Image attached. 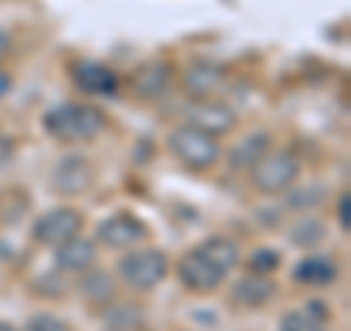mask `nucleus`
Segmentation results:
<instances>
[{
    "mask_svg": "<svg viewBox=\"0 0 351 331\" xmlns=\"http://www.w3.org/2000/svg\"><path fill=\"white\" fill-rule=\"evenodd\" d=\"M106 115L91 103H62L44 115V129L56 141L64 144H80V141H91L103 132Z\"/></svg>",
    "mask_w": 351,
    "mask_h": 331,
    "instance_id": "nucleus-1",
    "label": "nucleus"
},
{
    "mask_svg": "<svg viewBox=\"0 0 351 331\" xmlns=\"http://www.w3.org/2000/svg\"><path fill=\"white\" fill-rule=\"evenodd\" d=\"M167 255L161 249H132L117 261V273L123 284L138 293H149L167 279Z\"/></svg>",
    "mask_w": 351,
    "mask_h": 331,
    "instance_id": "nucleus-2",
    "label": "nucleus"
},
{
    "mask_svg": "<svg viewBox=\"0 0 351 331\" xmlns=\"http://www.w3.org/2000/svg\"><path fill=\"white\" fill-rule=\"evenodd\" d=\"M167 147H170L173 156L191 170H208V168H214L217 159H219L217 138L191 126V124L176 126L167 135Z\"/></svg>",
    "mask_w": 351,
    "mask_h": 331,
    "instance_id": "nucleus-3",
    "label": "nucleus"
},
{
    "mask_svg": "<svg viewBox=\"0 0 351 331\" xmlns=\"http://www.w3.org/2000/svg\"><path fill=\"white\" fill-rule=\"evenodd\" d=\"M299 173H302V164L293 152H269L258 168H252V185L267 196L287 194L299 182Z\"/></svg>",
    "mask_w": 351,
    "mask_h": 331,
    "instance_id": "nucleus-4",
    "label": "nucleus"
},
{
    "mask_svg": "<svg viewBox=\"0 0 351 331\" xmlns=\"http://www.w3.org/2000/svg\"><path fill=\"white\" fill-rule=\"evenodd\" d=\"M94 176L97 173H94L91 159L80 156V152H71V156L56 161V168L50 173V187H53V194H62V196H80L94 185Z\"/></svg>",
    "mask_w": 351,
    "mask_h": 331,
    "instance_id": "nucleus-5",
    "label": "nucleus"
},
{
    "mask_svg": "<svg viewBox=\"0 0 351 331\" xmlns=\"http://www.w3.org/2000/svg\"><path fill=\"white\" fill-rule=\"evenodd\" d=\"M147 238H149V226L126 212H117L97 226V244H103L106 249H129L144 244Z\"/></svg>",
    "mask_w": 351,
    "mask_h": 331,
    "instance_id": "nucleus-6",
    "label": "nucleus"
},
{
    "mask_svg": "<svg viewBox=\"0 0 351 331\" xmlns=\"http://www.w3.org/2000/svg\"><path fill=\"white\" fill-rule=\"evenodd\" d=\"M82 229V214L76 212V208H50V212H44L36 226H32V238L38 240L41 247H62L64 240H71L80 235Z\"/></svg>",
    "mask_w": 351,
    "mask_h": 331,
    "instance_id": "nucleus-7",
    "label": "nucleus"
},
{
    "mask_svg": "<svg viewBox=\"0 0 351 331\" xmlns=\"http://www.w3.org/2000/svg\"><path fill=\"white\" fill-rule=\"evenodd\" d=\"M176 273H179V282L184 284V290L202 293V296L205 293H214L219 284H223V279H226V275L219 273L208 258H202L196 249H191L188 255H182Z\"/></svg>",
    "mask_w": 351,
    "mask_h": 331,
    "instance_id": "nucleus-8",
    "label": "nucleus"
},
{
    "mask_svg": "<svg viewBox=\"0 0 351 331\" xmlns=\"http://www.w3.org/2000/svg\"><path fill=\"white\" fill-rule=\"evenodd\" d=\"M234 112L223 103H208V100H196L188 109V124L208 132V135H226V132L234 129Z\"/></svg>",
    "mask_w": 351,
    "mask_h": 331,
    "instance_id": "nucleus-9",
    "label": "nucleus"
},
{
    "mask_svg": "<svg viewBox=\"0 0 351 331\" xmlns=\"http://www.w3.org/2000/svg\"><path fill=\"white\" fill-rule=\"evenodd\" d=\"M97 261V244L91 238H71L62 247H56V267L64 273H88Z\"/></svg>",
    "mask_w": 351,
    "mask_h": 331,
    "instance_id": "nucleus-10",
    "label": "nucleus"
},
{
    "mask_svg": "<svg viewBox=\"0 0 351 331\" xmlns=\"http://www.w3.org/2000/svg\"><path fill=\"white\" fill-rule=\"evenodd\" d=\"M272 138L269 132H252L240 144H234V150L228 152V168L232 170H252L269 156Z\"/></svg>",
    "mask_w": 351,
    "mask_h": 331,
    "instance_id": "nucleus-11",
    "label": "nucleus"
},
{
    "mask_svg": "<svg viewBox=\"0 0 351 331\" xmlns=\"http://www.w3.org/2000/svg\"><path fill=\"white\" fill-rule=\"evenodd\" d=\"M226 73L219 65L214 62H193L188 71H184V91H188L193 100H205L208 94H214L219 85H223Z\"/></svg>",
    "mask_w": 351,
    "mask_h": 331,
    "instance_id": "nucleus-12",
    "label": "nucleus"
},
{
    "mask_svg": "<svg viewBox=\"0 0 351 331\" xmlns=\"http://www.w3.org/2000/svg\"><path fill=\"white\" fill-rule=\"evenodd\" d=\"M272 296H276V282L269 275H243L234 290H232V299L240 305V308H263Z\"/></svg>",
    "mask_w": 351,
    "mask_h": 331,
    "instance_id": "nucleus-13",
    "label": "nucleus"
},
{
    "mask_svg": "<svg viewBox=\"0 0 351 331\" xmlns=\"http://www.w3.org/2000/svg\"><path fill=\"white\" fill-rule=\"evenodd\" d=\"M73 80L85 94H114L117 91V73L112 68H106V65H100V62L76 65Z\"/></svg>",
    "mask_w": 351,
    "mask_h": 331,
    "instance_id": "nucleus-14",
    "label": "nucleus"
},
{
    "mask_svg": "<svg viewBox=\"0 0 351 331\" xmlns=\"http://www.w3.org/2000/svg\"><path fill=\"white\" fill-rule=\"evenodd\" d=\"M337 275H339L337 264L328 255H307L295 264V270H293V279L299 284H307V288H325Z\"/></svg>",
    "mask_w": 351,
    "mask_h": 331,
    "instance_id": "nucleus-15",
    "label": "nucleus"
},
{
    "mask_svg": "<svg viewBox=\"0 0 351 331\" xmlns=\"http://www.w3.org/2000/svg\"><path fill=\"white\" fill-rule=\"evenodd\" d=\"M196 252H199L202 258L211 261L223 275H228V273H232L237 264H240V249H237V244H234L232 238H223V235H214V238L202 240V244L196 247Z\"/></svg>",
    "mask_w": 351,
    "mask_h": 331,
    "instance_id": "nucleus-16",
    "label": "nucleus"
},
{
    "mask_svg": "<svg viewBox=\"0 0 351 331\" xmlns=\"http://www.w3.org/2000/svg\"><path fill=\"white\" fill-rule=\"evenodd\" d=\"M80 293L85 296L91 305H108L114 299V293H117V284L112 279V273H106V270H88L82 273V279H80Z\"/></svg>",
    "mask_w": 351,
    "mask_h": 331,
    "instance_id": "nucleus-17",
    "label": "nucleus"
},
{
    "mask_svg": "<svg viewBox=\"0 0 351 331\" xmlns=\"http://www.w3.org/2000/svg\"><path fill=\"white\" fill-rule=\"evenodd\" d=\"M328 311L322 302H307V311H287L281 317L278 331H325Z\"/></svg>",
    "mask_w": 351,
    "mask_h": 331,
    "instance_id": "nucleus-18",
    "label": "nucleus"
},
{
    "mask_svg": "<svg viewBox=\"0 0 351 331\" xmlns=\"http://www.w3.org/2000/svg\"><path fill=\"white\" fill-rule=\"evenodd\" d=\"M328 238V229L319 217H302V220H295V223L290 226L287 231V240L293 247H299V249H313V247H319L322 240Z\"/></svg>",
    "mask_w": 351,
    "mask_h": 331,
    "instance_id": "nucleus-19",
    "label": "nucleus"
},
{
    "mask_svg": "<svg viewBox=\"0 0 351 331\" xmlns=\"http://www.w3.org/2000/svg\"><path fill=\"white\" fill-rule=\"evenodd\" d=\"M170 82V68L164 62H152V65H144L135 80H132V85H135V91L141 97H158L164 88H167Z\"/></svg>",
    "mask_w": 351,
    "mask_h": 331,
    "instance_id": "nucleus-20",
    "label": "nucleus"
},
{
    "mask_svg": "<svg viewBox=\"0 0 351 331\" xmlns=\"http://www.w3.org/2000/svg\"><path fill=\"white\" fill-rule=\"evenodd\" d=\"M106 319L114 331H135V328L144 326V314L138 311V305H117L108 311Z\"/></svg>",
    "mask_w": 351,
    "mask_h": 331,
    "instance_id": "nucleus-21",
    "label": "nucleus"
},
{
    "mask_svg": "<svg viewBox=\"0 0 351 331\" xmlns=\"http://www.w3.org/2000/svg\"><path fill=\"white\" fill-rule=\"evenodd\" d=\"M325 200V187L322 185H307V187H293V194L287 196V205L293 212H302V208H316Z\"/></svg>",
    "mask_w": 351,
    "mask_h": 331,
    "instance_id": "nucleus-22",
    "label": "nucleus"
},
{
    "mask_svg": "<svg viewBox=\"0 0 351 331\" xmlns=\"http://www.w3.org/2000/svg\"><path fill=\"white\" fill-rule=\"evenodd\" d=\"M278 264H281V255L276 249H258V252H252V258H249V267L255 275H269L272 270H278Z\"/></svg>",
    "mask_w": 351,
    "mask_h": 331,
    "instance_id": "nucleus-23",
    "label": "nucleus"
},
{
    "mask_svg": "<svg viewBox=\"0 0 351 331\" xmlns=\"http://www.w3.org/2000/svg\"><path fill=\"white\" fill-rule=\"evenodd\" d=\"M32 290H36L38 296L59 299V296H64V282L56 273H44V275H38V279H32Z\"/></svg>",
    "mask_w": 351,
    "mask_h": 331,
    "instance_id": "nucleus-24",
    "label": "nucleus"
},
{
    "mask_svg": "<svg viewBox=\"0 0 351 331\" xmlns=\"http://www.w3.org/2000/svg\"><path fill=\"white\" fill-rule=\"evenodd\" d=\"M27 331H73V328L56 314H36V317H29Z\"/></svg>",
    "mask_w": 351,
    "mask_h": 331,
    "instance_id": "nucleus-25",
    "label": "nucleus"
},
{
    "mask_svg": "<svg viewBox=\"0 0 351 331\" xmlns=\"http://www.w3.org/2000/svg\"><path fill=\"white\" fill-rule=\"evenodd\" d=\"M337 217H339V229L348 231V229H351V196H348V194H339Z\"/></svg>",
    "mask_w": 351,
    "mask_h": 331,
    "instance_id": "nucleus-26",
    "label": "nucleus"
},
{
    "mask_svg": "<svg viewBox=\"0 0 351 331\" xmlns=\"http://www.w3.org/2000/svg\"><path fill=\"white\" fill-rule=\"evenodd\" d=\"M9 88H12V80H9V76H6L3 71H0V97H6Z\"/></svg>",
    "mask_w": 351,
    "mask_h": 331,
    "instance_id": "nucleus-27",
    "label": "nucleus"
},
{
    "mask_svg": "<svg viewBox=\"0 0 351 331\" xmlns=\"http://www.w3.org/2000/svg\"><path fill=\"white\" fill-rule=\"evenodd\" d=\"M9 44H12V41H9V36L0 30V56H6V53H9Z\"/></svg>",
    "mask_w": 351,
    "mask_h": 331,
    "instance_id": "nucleus-28",
    "label": "nucleus"
},
{
    "mask_svg": "<svg viewBox=\"0 0 351 331\" xmlns=\"http://www.w3.org/2000/svg\"><path fill=\"white\" fill-rule=\"evenodd\" d=\"M0 331H21V328H15L12 323H6V319H0Z\"/></svg>",
    "mask_w": 351,
    "mask_h": 331,
    "instance_id": "nucleus-29",
    "label": "nucleus"
}]
</instances>
